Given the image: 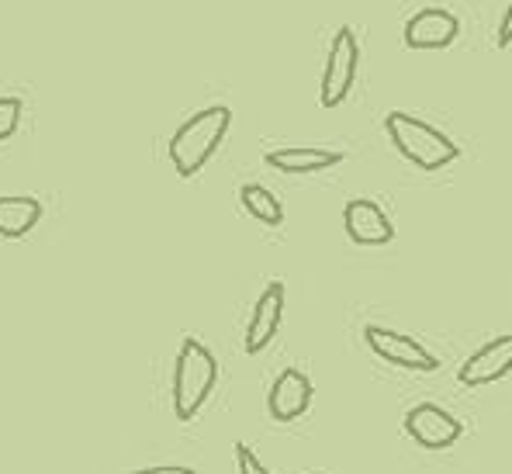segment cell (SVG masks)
Masks as SVG:
<instances>
[{
	"instance_id": "cell-1",
	"label": "cell",
	"mask_w": 512,
	"mask_h": 474,
	"mask_svg": "<svg viewBox=\"0 0 512 474\" xmlns=\"http://www.w3.org/2000/svg\"><path fill=\"white\" fill-rule=\"evenodd\" d=\"M232 129V108L229 104H208L198 115H191L177 132L170 135V163L177 177L191 180L208 167V160L218 153L225 135Z\"/></svg>"
},
{
	"instance_id": "cell-11",
	"label": "cell",
	"mask_w": 512,
	"mask_h": 474,
	"mask_svg": "<svg viewBox=\"0 0 512 474\" xmlns=\"http://www.w3.org/2000/svg\"><path fill=\"white\" fill-rule=\"evenodd\" d=\"M343 229L357 246H388L395 239V225L384 208L371 198H353L343 208Z\"/></svg>"
},
{
	"instance_id": "cell-8",
	"label": "cell",
	"mask_w": 512,
	"mask_h": 474,
	"mask_svg": "<svg viewBox=\"0 0 512 474\" xmlns=\"http://www.w3.org/2000/svg\"><path fill=\"white\" fill-rule=\"evenodd\" d=\"M461 35V21L447 7H423L405 21L402 39L409 49H447Z\"/></svg>"
},
{
	"instance_id": "cell-4",
	"label": "cell",
	"mask_w": 512,
	"mask_h": 474,
	"mask_svg": "<svg viewBox=\"0 0 512 474\" xmlns=\"http://www.w3.org/2000/svg\"><path fill=\"white\" fill-rule=\"evenodd\" d=\"M357 66H360V42H357V35H353V28L343 25L340 32L333 35L326 70H322V80H319L322 108H340L346 97H350L353 84H357Z\"/></svg>"
},
{
	"instance_id": "cell-16",
	"label": "cell",
	"mask_w": 512,
	"mask_h": 474,
	"mask_svg": "<svg viewBox=\"0 0 512 474\" xmlns=\"http://www.w3.org/2000/svg\"><path fill=\"white\" fill-rule=\"evenodd\" d=\"M236 468H239V474H270L246 443H236Z\"/></svg>"
},
{
	"instance_id": "cell-3",
	"label": "cell",
	"mask_w": 512,
	"mask_h": 474,
	"mask_svg": "<svg viewBox=\"0 0 512 474\" xmlns=\"http://www.w3.org/2000/svg\"><path fill=\"white\" fill-rule=\"evenodd\" d=\"M218 385V360L201 340L187 336L177 350V364H173V416L180 423H191L205 402L212 398Z\"/></svg>"
},
{
	"instance_id": "cell-18",
	"label": "cell",
	"mask_w": 512,
	"mask_h": 474,
	"mask_svg": "<svg viewBox=\"0 0 512 474\" xmlns=\"http://www.w3.org/2000/svg\"><path fill=\"white\" fill-rule=\"evenodd\" d=\"M132 474H198L194 468H184V464H160V468H142Z\"/></svg>"
},
{
	"instance_id": "cell-14",
	"label": "cell",
	"mask_w": 512,
	"mask_h": 474,
	"mask_svg": "<svg viewBox=\"0 0 512 474\" xmlns=\"http://www.w3.org/2000/svg\"><path fill=\"white\" fill-rule=\"evenodd\" d=\"M239 205L246 208V215L256 218L267 229L284 225V205L277 201V194H270L263 184H243L239 187Z\"/></svg>"
},
{
	"instance_id": "cell-6",
	"label": "cell",
	"mask_w": 512,
	"mask_h": 474,
	"mask_svg": "<svg viewBox=\"0 0 512 474\" xmlns=\"http://www.w3.org/2000/svg\"><path fill=\"white\" fill-rule=\"evenodd\" d=\"M405 433L412 443H419L423 450H450L464 436V423L457 416H450L443 405L436 402H419L416 409L405 412Z\"/></svg>"
},
{
	"instance_id": "cell-2",
	"label": "cell",
	"mask_w": 512,
	"mask_h": 474,
	"mask_svg": "<svg viewBox=\"0 0 512 474\" xmlns=\"http://www.w3.org/2000/svg\"><path fill=\"white\" fill-rule=\"evenodd\" d=\"M384 132H388L391 146H395V153L402 160H409L412 167L426 173L447 170L450 163L461 160V146L447 132H440L436 125L423 122V118L409 115V111H388Z\"/></svg>"
},
{
	"instance_id": "cell-13",
	"label": "cell",
	"mask_w": 512,
	"mask_h": 474,
	"mask_svg": "<svg viewBox=\"0 0 512 474\" xmlns=\"http://www.w3.org/2000/svg\"><path fill=\"white\" fill-rule=\"evenodd\" d=\"M42 201L28 194H4L0 198V239H25L39 225Z\"/></svg>"
},
{
	"instance_id": "cell-5",
	"label": "cell",
	"mask_w": 512,
	"mask_h": 474,
	"mask_svg": "<svg viewBox=\"0 0 512 474\" xmlns=\"http://www.w3.org/2000/svg\"><path fill=\"white\" fill-rule=\"evenodd\" d=\"M364 343L374 357H381L384 364H391V367H402V371L433 374L436 367H440V357L429 353V346H423L405 333H395V329H388V326H364Z\"/></svg>"
},
{
	"instance_id": "cell-12",
	"label": "cell",
	"mask_w": 512,
	"mask_h": 474,
	"mask_svg": "<svg viewBox=\"0 0 512 474\" xmlns=\"http://www.w3.org/2000/svg\"><path fill=\"white\" fill-rule=\"evenodd\" d=\"M346 160L336 149H315V146H291V149H270L263 156L270 170L277 173H291V177H305V173H322L333 170Z\"/></svg>"
},
{
	"instance_id": "cell-15",
	"label": "cell",
	"mask_w": 512,
	"mask_h": 474,
	"mask_svg": "<svg viewBox=\"0 0 512 474\" xmlns=\"http://www.w3.org/2000/svg\"><path fill=\"white\" fill-rule=\"evenodd\" d=\"M21 118H25V101L14 94L0 97V142H7L21 129Z\"/></svg>"
},
{
	"instance_id": "cell-7",
	"label": "cell",
	"mask_w": 512,
	"mask_h": 474,
	"mask_svg": "<svg viewBox=\"0 0 512 474\" xmlns=\"http://www.w3.org/2000/svg\"><path fill=\"white\" fill-rule=\"evenodd\" d=\"M506 374H512V333L495 336V340H488L485 346H478L461 364L457 381H461L464 388H485V385L502 381Z\"/></svg>"
},
{
	"instance_id": "cell-17",
	"label": "cell",
	"mask_w": 512,
	"mask_h": 474,
	"mask_svg": "<svg viewBox=\"0 0 512 474\" xmlns=\"http://www.w3.org/2000/svg\"><path fill=\"white\" fill-rule=\"evenodd\" d=\"M499 45H502V49L512 45V0H509L506 14H502V21H499Z\"/></svg>"
},
{
	"instance_id": "cell-9",
	"label": "cell",
	"mask_w": 512,
	"mask_h": 474,
	"mask_svg": "<svg viewBox=\"0 0 512 474\" xmlns=\"http://www.w3.org/2000/svg\"><path fill=\"white\" fill-rule=\"evenodd\" d=\"M312 398H315L312 378H308L305 371H298V367H288V371L277 374V381L270 385L267 412L277 423H295V419H301L312 409Z\"/></svg>"
},
{
	"instance_id": "cell-19",
	"label": "cell",
	"mask_w": 512,
	"mask_h": 474,
	"mask_svg": "<svg viewBox=\"0 0 512 474\" xmlns=\"http://www.w3.org/2000/svg\"><path fill=\"white\" fill-rule=\"evenodd\" d=\"M319 474H322V471H319Z\"/></svg>"
},
{
	"instance_id": "cell-10",
	"label": "cell",
	"mask_w": 512,
	"mask_h": 474,
	"mask_svg": "<svg viewBox=\"0 0 512 474\" xmlns=\"http://www.w3.org/2000/svg\"><path fill=\"white\" fill-rule=\"evenodd\" d=\"M281 319H284V281H270L267 288L260 291L250 322H246L243 350L250 353V357L267 350V346L274 343L277 329H281Z\"/></svg>"
}]
</instances>
